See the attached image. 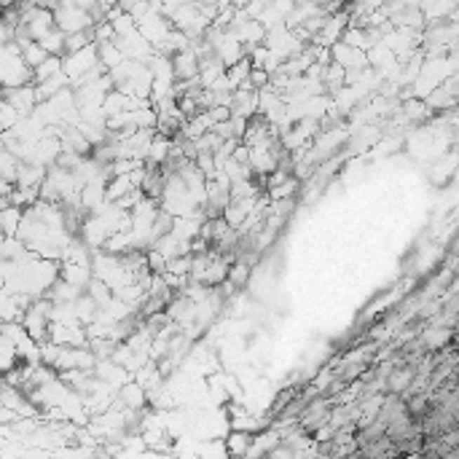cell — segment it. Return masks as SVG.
<instances>
[{"mask_svg":"<svg viewBox=\"0 0 459 459\" xmlns=\"http://www.w3.org/2000/svg\"><path fill=\"white\" fill-rule=\"evenodd\" d=\"M250 441H253V438H250V432L242 435V430H237V432L231 435V441H229V451H231V454H245L247 446H250Z\"/></svg>","mask_w":459,"mask_h":459,"instance_id":"obj_1","label":"cell"}]
</instances>
